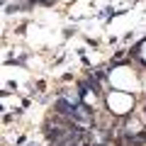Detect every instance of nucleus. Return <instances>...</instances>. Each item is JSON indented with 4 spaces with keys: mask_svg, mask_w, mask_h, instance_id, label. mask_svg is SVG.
I'll list each match as a JSON object with an SVG mask.
<instances>
[{
    "mask_svg": "<svg viewBox=\"0 0 146 146\" xmlns=\"http://www.w3.org/2000/svg\"><path fill=\"white\" fill-rule=\"evenodd\" d=\"M107 105H110V110L115 112V115H127L131 110V95H127V93H110L107 95Z\"/></svg>",
    "mask_w": 146,
    "mask_h": 146,
    "instance_id": "nucleus-1",
    "label": "nucleus"
}]
</instances>
